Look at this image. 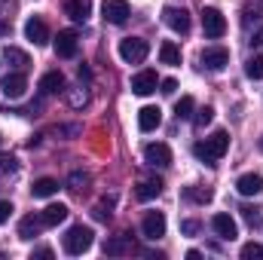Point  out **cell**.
Instances as JSON below:
<instances>
[{
	"mask_svg": "<svg viewBox=\"0 0 263 260\" xmlns=\"http://www.w3.org/2000/svg\"><path fill=\"white\" fill-rule=\"evenodd\" d=\"M227 150H230V135L223 129L211 132L205 141H196V144H193V156H196L199 162H205V165H217V159H220Z\"/></svg>",
	"mask_w": 263,
	"mask_h": 260,
	"instance_id": "cell-1",
	"label": "cell"
},
{
	"mask_svg": "<svg viewBox=\"0 0 263 260\" xmlns=\"http://www.w3.org/2000/svg\"><path fill=\"white\" fill-rule=\"evenodd\" d=\"M92 242H95V233L89 230V227H83V224H77V227H70L65 236V251L67 254H83V251H89L92 248Z\"/></svg>",
	"mask_w": 263,
	"mask_h": 260,
	"instance_id": "cell-2",
	"label": "cell"
},
{
	"mask_svg": "<svg viewBox=\"0 0 263 260\" xmlns=\"http://www.w3.org/2000/svg\"><path fill=\"white\" fill-rule=\"evenodd\" d=\"M147 52H150V43L141 40V37H126V40H120V59H123L126 65H141V62L147 59Z\"/></svg>",
	"mask_w": 263,
	"mask_h": 260,
	"instance_id": "cell-3",
	"label": "cell"
},
{
	"mask_svg": "<svg viewBox=\"0 0 263 260\" xmlns=\"http://www.w3.org/2000/svg\"><path fill=\"white\" fill-rule=\"evenodd\" d=\"M202 31H205V37H211V40L223 37V34H227V18H223V12L214 9V6H205V9H202Z\"/></svg>",
	"mask_w": 263,
	"mask_h": 260,
	"instance_id": "cell-4",
	"label": "cell"
},
{
	"mask_svg": "<svg viewBox=\"0 0 263 260\" xmlns=\"http://www.w3.org/2000/svg\"><path fill=\"white\" fill-rule=\"evenodd\" d=\"M162 22L175 31V34H187L190 31V12L184 6H165L162 9Z\"/></svg>",
	"mask_w": 263,
	"mask_h": 260,
	"instance_id": "cell-5",
	"label": "cell"
},
{
	"mask_svg": "<svg viewBox=\"0 0 263 260\" xmlns=\"http://www.w3.org/2000/svg\"><path fill=\"white\" fill-rule=\"evenodd\" d=\"M141 233H144V239H150V242L162 239V236H165V214H162V211H147L144 220H141Z\"/></svg>",
	"mask_w": 263,
	"mask_h": 260,
	"instance_id": "cell-6",
	"label": "cell"
},
{
	"mask_svg": "<svg viewBox=\"0 0 263 260\" xmlns=\"http://www.w3.org/2000/svg\"><path fill=\"white\" fill-rule=\"evenodd\" d=\"M144 159H147V165H153V169H168V165H172V150H168V144L156 141V144H147V147H144Z\"/></svg>",
	"mask_w": 263,
	"mask_h": 260,
	"instance_id": "cell-7",
	"label": "cell"
},
{
	"mask_svg": "<svg viewBox=\"0 0 263 260\" xmlns=\"http://www.w3.org/2000/svg\"><path fill=\"white\" fill-rule=\"evenodd\" d=\"M0 86H3V95L6 98H22L25 89H28V77H25V70H9Z\"/></svg>",
	"mask_w": 263,
	"mask_h": 260,
	"instance_id": "cell-8",
	"label": "cell"
},
{
	"mask_svg": "<svg viewBox=\"0 0 263 260\" xmlns=\"http://www.w3.org/2000/svg\"><path fill=\"white\" fill-rule=\"evenodd\" d=\"M101 12H104V18H107L110 25H123L132 15V6L126 0H104V3H101Z\"/></svg>",
	"mask_w": 263,
	"mask_h": 260,
	"instance_id": "cell-9",
	"label": "cell"
},
{
	"mask_svg": "<svg viewBox=\"0 0 263 260\" xmlns=\"http://www.w3.org/2000/svg\"><path fill=\"white\" fill-rule=\"evenodd\" d=\"M199 62H202L205 70H214V73H217V70H223V67L230 65V52H227L223 46H211V49H205V52H202V59H199Z\"/></svg>",
	"mask_w": 263,
	"mask_h": 260,
	"instance_id": "cell-10",
	"label": "cell"
},
{
	"mask_svg": "<svg viewBox=\"0 0 263 260\" xmlns=\"http://www.w3.org/2000/svg\"><path fill=\"white\" fill-rule=\"evenodd\" d=\"M77 31H59V37L52 40V49L59 59H73L77 55Z\"/></svg>",
	"mask_w": 263,
	"mask_h": 260,
	"instance_id": "cell-11",
	"label": "cell"
},
{
	"mask_svg": "<svg viewBox=\"0 0 263 260\" xmlns=\"http://www.w3.org/2000/svg\"><path fill=\"white\" fill-rule=\"evenodd\" d=\"M156 86H159V80H156V70H141V73H135L132 77V92L135 95H153L156 92Z\"/></svg>",
	"mask_w": 263,
	"mask_h": 260,
	"instance_id": "cell-12",
	"label": "cell"
},
{
	"mask_svg": "<svg viewBox=\"0 0 263 260\" xmlns=\"http://www.w3.org/2000/svg\"><path fill=\"white\" fill-rule=\"evenodd\" d=\"M211 230H214V233H217L223 242H233V239L239 236V227H236V220H233L230 214H223V211L211 217Z\"/></svg>",
	"mask_w": 263,
	"mask_h": 260,
	"instance_id": "cell-13",
	"label": "cell"
},
{
	"mask_svg": "<svg viewBox=\"0 0 263 260\" xmlns=\"http://www.w3.org/2000/svg\"><path fill=\"white\" fill-rule=\"evenodd\" d=\"M159 123H162V110H159L156 104H144V107L138 110V129L141 132H156Z\"/></svg>",
	"mask_w": 263,
	"mask_h": 260,
	"instance_id": "cell-14",
	"label": "cell"
},
{
	"mask_svg": "<svg viewBox=\"0 0 263 260\" xmlns=\"http://www.w3.org/2000/svg\"><path fill=\"white\" fill-rule=\"evenodd\" d=\"M25 37L34 43V46H46L49 43V28L43 18H28L25 22Z\"/></svg>",
	"mask_w": 263,
	"mask_h": 260,
	"instance_id": "cell-15",
	"label": "cell"
},
{
	"mask_svg": "<svg viewBox=\"0 0 263 260\" xmlns=\"http://www.w3.org/2000/svg\"><path fill=\"white\" fill-rule=\"evenodd\" d=\"M236 190L242 196H257L263 190V178L257 172H248V175H242V178L236 181Z\"/></svg>",
	"mask_w": 263,
	"mask_h": 260,
	"instance_id": "cell-16",
	"label": "cell"
},
{
	"mask_svg": "<svg viewBox=\"0 0 263 260\" xmlns=\"http://www.w3.org/2000/svg\"><path fill=\"white\" fill-rule=\"evenodd\" d=\"M40 217H43V227H59V224L67 217V205L52 202V205H46V208L40 211Z\"/></svg>",
	"mask_w": 263,
	"mask_h": 260,
	"instance_id": "cell-17",
	"label": "cell"
},
{
	"mask_svg": "<svg viewBox=\"0 0 263 260\" xmlns=\"http://www.w3.org/2000/svg\"><path fill=\"white\" fill-rule=\"evenodd\" d=\"M62 89H65L62 70H49V73L40 77V92H43V95H55V92H62Z\"/></svg>",
	"mask_w": 263,
	"mask_h": 260,
	"instance_id": "cell-18",
	"label": "cell"
},
{
	"mask_svg": "<svg viewBox=\"0 0 263 260\" xmlns=\"http://www.w3.org/2000/svg\"><path fill=\"white\" fill-rule=\"evenodd\" d=\"M65 12L73 18V22H86L92 15V0H67Z\"/></svg>",
	"mask_w": 263,
	"mask_h": 260,
	"instance_id": "cell-19",
	"label": "cell"
},
{
	"mask_svg": "<svg viewBox=\"0 0 263 260\" xmlns=\"http://www.w3.org/2000/svg\"><path fill=\"white\" fill-rule=\"evenodd\" d=\"M181 59H184V55H181V46H178L175 40H165V43L159 46V62H162V65L178 67L181 65Z\"/></svg>",
	"mask_w": 263,
	"mask_h": 260,
	"instance_id": "cell-20",
	"label": "cell"
},
{
	"mask_svg": "<svg viewBox=\"0 0 263 260\" xmlns=\"http://www.w3.org/2000/svg\"><path fill=\"white\" fill-rule=\"evenodd\" d=\"M40 230H43V217L28 214V217H22V224H18V239H34V236H40Z\"/></svg>",
	"mask_w": 263,
	"mask_h": 260,
	"instance_id": "cell-21",
	"label": "cell"
},
{
	"mask_svg": "<svg viewBox=\"0 0 263 260\" xmlns=\"http://www.w3.org/2000/svg\"><path fill=\"white\" fill-rule=\"evenodd\" d=\"M3 62H6V65H12L15 70H25V67L31 65L28 52H25V49H15V46H6V49H3Z\"/></svg>",
	"mask_w": 263,
	"mask_h": 260,
	"instance_id": "cell-22",
	"label": "cell"
},
{
	"mask_svg": "<svg viewBox=\"0 0 263 260\" xmlns=\"http://www.w3.org/2000/svg\"><path fill=\"white\" fill-rule=\"evenodd\" d=\"M159 193H162V181H141V184L135 187V196H138L141 202H150V199H156Z\"/></svg>",
	"mask_w": 263,
	"mask_h": 260,
	"instance_id": "cell-23",
	"label": "cell"
},
{
	"mask_svg": "<svg viewBox=\"0 0 263 260\" xmlns=\"http://www.w3.org/2000/svg\"><path fill=\"white\" fill-rule=\"evenodd\" d=\"M31 190H34L37 199H49V196L59 193V181H55V178H40V181H34Z\"/></svg>",
	"mask_w": 263,
	"mask_h": 260,
	"instance_id": "cell-24",
	"label": "cell"
},
{
	"mask_svg": "<svg viewBox=\"0 0 263 260\" xmlns=\"http://www.w3.org/2000/svg\"><path fill=\"white\" fill-rule=\"evenodd\" d=\"M184 199L205 205V202H211V190H205V187H184Z\"/></svg>",
	"mask_w": 263,
	"mask_h": 260,
	"instance_id": "cell-25",
	"label": "cell"
},
{
	"mask_svg": "<svg viewBox=\"0 0 263 260\" xmlns=\"http://www.w3.org/2000/svg\"><path fill=\"white\" fill-rule=\"evenodd\" d=\"M193 110H196V101H193L190 95H184V98L175 104V114H178V120H190V117H193Z\"/></svg>",
	"mask_w": 263,
	"mask_h": 260,
	"instance_id": "cell-26",
	"label": "cell"
},
{
	"mask_svg": "<svg viewBox=\"0 0 263 260\" xmlns=\"http://www.w3.org/2000/svg\"><path fill=\"white\" fill-rule=\"evenodd\" d=\"M126 248H129V233H123L120 239H110L104 245V254H126Z\"/></svg>",
	"mask_w": 263,
	"mask_h": 260,
	"instance_id": "cell-27",
	"label": "cell"
},
{
	"mask_svg": "<svg viewBox=\"0 0 263 260\" xmlns=\"http://www.w3.org/2000/svg\"><path fill=\"white\" fill-rule=\"evenodd\" d=\"M245 73H248L251 80H263V52H260V55H254V59H248Z\"/></svg>",
	"mask_w": 263,
	"mask_h": 260,
	"instance_id": "cell-28",
	"label": "cell"
},
{
	"mask_svg": "<svg viewBox=\"0 0 263 260\" xmlns=\"http://www.w3.org/2000/svg\"><path fill=\"white\" fill-rule=\"evenodd\" d=\"M242 260H263V245H257V242L242 245Z\"/></svg>",
	"mask_w": 263,
	"mask_h": 260,
	"instance_id": "cell-29",
	"label": "cell"
},
{
	"mask_svg": "<svg viewBox=\"0 0 263 260\" xmlns=\"http://www.w3.org/2000/svg\"><path fill=\"white\" fill-rule=\"evenodd\" d=\"M211 120H214V110H211V107H199L196 117H193V126H196V129H205Z\"/></svg>",
	"mask_w": 263,
	"mask_h": 260,
	"instance_id": "cell-30",
	"label": "cell"
},
{
	"mask_svg": "<svg viewBox=\"0 0 263 260\" xmlns=\"http://www.w3.org/2000/svg\"><path fill=\"white\" fill-rule=\"evenodd\" d=\"M110 205H114V199H104V202H98V205L92 208L95 220H110Z\"/></svg>",
	"mask_w": 263,
	"mask_h": 260,
	"instance_id": "cell-31",
	"label": "cell"
},
{
	"mask_svg": "<svg viewBox=\"0 0 263 260\" xmlns=\"http://www.w3.org/2000/svg\"><path fill=\"white\" fill-rule=\"evenodd\" d=\"M9 214H12V202L9 199H0V224H6Z\"/></svg>",
	"mask_w": 263,
	"mask_h": 260,
	"instance_id": "cell-32",
	"label": "cell"
},
{
	"mask_svg": "<svg viewBox=\"0 0 263 260\" xmlns=\"http://www.w3.org/2000/svg\"><path fill=\"white\" fill-rule=\"evenodd\" d=\"M181 233H184V236H196L199 233V220H184V224H181Z\"/></svg>",
	"mask_w": 263,
	"mask_h": 260,
	"instance_id": "cell-33",
	"label": "cell"
},
{
	"mask_svg": "<svg viewBox=\"0 0 263 260\" xmlns=\"http://www.w3.org/2000/svg\"><path fill=\"white\" fill-rule=\"evenodd\" d=\"M159 86H162V89H159L162 95H175V89H178V80H172V77H168V80H162Z\"/></svg>",
	"mask_w": 263,
	"mask_h": 260,
	"instance_id": "cell-34",
	"label": "cell"
},
{
	"mask_svg": "<svg viewBox=\"0 0 263 260\" xmlns=\"http://www.w3.org/2000/svg\"><path fill=\"white\" fill-rule=\"evenodd\" d=\"M0 172L6 175V172H15V159L12 156H0Z\"/></svg>",
	"mask_w": 263,
	"mask_h": 260,
	"instance_id": "cell-35",
	"label": "cell"
},
{
	"mask_svg": "<svg viewBox=\"0 0 263 260\" xmlns=\"http://www.w3.org/2000/svg\"><path fill=\"white\" fill-rule=\"evenodd\" d=\"M86 181H89V175H80V172L70 175V187H73V190H80V184H86Z\"/></svg>",
	"mask_w": 263,
	"mask_h": 260,
	"instance_id": "cell-36",
	"label": "cell"
},
{
	"mask_svg": "<svg viewBox=\"0 0 263 260\" xmlns=\"http://www.w3.org/2000/svg\"><path fill=\"white\" fill-rule=\"evenodd\" d=\"M70 104H73V107H83V104H86V92H83V89L73 92V95H70Z\"/></svg>",
	"mask_w": 263,
	"mask_h": 260,
	"instance_id": "cell-37",
	"label": "cell"
},
{
	"mask_svg": "<svg viewBox=\"0 0 263 260\" xmlns=\"http://www.w3.org/2000/svg\"><path fill=\"white\" fill-rule=\"evenodd\" d=\"M242 214H245V217H248L251 224L257 220V208H254V205H245V208H242Z\"/></svg>",
	"mask_w": 263,
	"mask_h": 260,
	"instance_id": "cell-38",
	"label": "cell"
},
{
	"mask_svg": "<svg viewBox=\"0 0 263 260\" xmlns=\"http://www.w3.org/2000/svg\"><path fill=\"white\" fill-rule=\"evenodd\" d=\"M34 257H52V248H37Z\"/></svg>",
	"mask_w": 263,
	"mask_h": 260,
	"instance_id": "cell-39",
	"label": "cell"
},
{
	"mask_svg": "<svg viewBox=\"0 0 263 260\" xmlns=\"http://www.w3.org/2000/svg\"><path fill=\"white\" fill-rule=\"evenodd\" d=\"M202 257V251H196V248H190V251H187V260H199Z\"/></svg>",
	"mask_w": 263,
	"mask_h": 260,
	"instance_id": "cell-40",
	"label": "cell"
},
{
	"mask_svg": "<svg viewBox=\"0 0 263 260\" xmlns=\"http://www.w3.org/2000/svg\"><path fill=\"white\" fill-rule=\"evenodd\" d=\"M260 150H263V138H260Z\"/></svg>",
	"mask_w": 263,
	"mask_h": 260,
	"instance_id": "cell-41",
	"label": "cell"
}]
</instances>
